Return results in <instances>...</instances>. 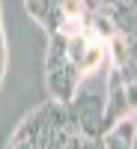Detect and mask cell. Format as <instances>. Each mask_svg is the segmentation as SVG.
Instances as JSON below:
<instances>
[{
  "mask_svg": "<svg viewBox=\"0 0 137 149\" xmlns=\"http://www.w3.org/2000/svg\"><path fill=\"white\" fill-rule=\"evenodd\" d=\"M125 116H134V84H122L119 74L110 69L107 102H104V113H102V134Z\"/></svg>",
  "mask_w": 137,
  "mask_h": 149,
  "instance_id": "2",
  "label": "cell"
},
{
  "mask_svg": "<svg viewBox=\"0 0 137 149\" xmlns=\"http://www.w3.org/2000/svg\"><path fill=\"white\" fill-rule=\"evenodd\" d=\"M45 74H48V90L57 104H69L72 95L81 86V74L69 60H66V39L51 33V45H48V60H45Z\"/></svg>",
  "mask_w": 137,
  "mask_h": 149,
  "instance_id": "1",
  "label": "cell"
},
{
  "mask_svg": "<svg viewBox=\"0 0 137 149\" xmlns=\"http://www.w3.org/2000/svg\"><path fill=\"white\" fill-rule=\"evenodd\" d=\"M6 36H3V6H0V90H3V78H6Z\"/></svg>",
  "mask_w": 137,
  "mask_h": 149,
  "instance_id": "4",
  "label": "cell"
},
{
  "mask_svg": "<svg viewBox=\"0 0 137 149\" xmlns=\"http://www.w3.org/2000/svg\"><path fill=\"white\" fill-rule=\"evenodd\" d=\"M98 143L102 149H134V116H125L116 125H110L98 137Z\"/></svg>",
  "mask_w": 137,
  "mask_h": 149,
  "instance_id": "3",
  "label": "cell"
}]
</instances>
